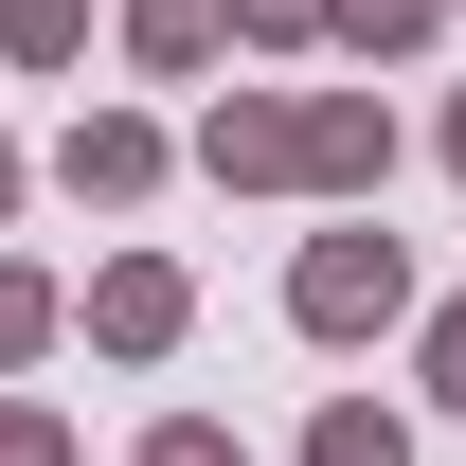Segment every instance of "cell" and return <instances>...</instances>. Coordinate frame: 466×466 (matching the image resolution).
I'll return each instance as SVG.
<instances>
[{
	"instance_id": "cell-1",
	"label": "cell",
	"mask_w": 466,
	"mask_h": 466,
	"mask_svg": "<svg viewBox=\"0 0 466 466\" xmlns=\"http://www.w3.org/2000/svg\"><path fill=\"white\" fill-rule=\"evenodd\" d=\"M305 305H323V323H359V305H395V251H323V269H305Z\"/></svg>"
},
{
	"instance_id": "cell-2",
	"label": "cell",
	"mask_w": 466,
	"mask_h": 466,
	"mask_svg": "<svg viewBox=\"0 0 466 466\" xmlns=\"http://www.w3.org/2000/svg\"><path fill=\"white\" fill-rule=\"evenodd\" d=\"M449 395H466V323H449Z\"/></svg>"
}]
</instances>
